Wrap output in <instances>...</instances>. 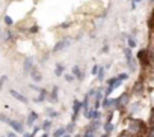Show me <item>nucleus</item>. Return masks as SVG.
Instances as JSON below:
<instances>
[{
    "mask_svg": "<svg viewBox=\"0 0 154 137\" xmlns=\"http://www.w3.org/2000/svg\"><path fill=\"white\" fill-rule=\"evenodd\" d=\"M128 131L134 136H143L146 128H145V124L143 121L140 119H130L128 121Z\"/></svg>",
    "mask_w": 154,
    "mask_h": 137,
    "instance_id": "1",
    "label": "nucleus"
},
{
    "mask_svg": "<svg viewBox=\"0 0 154 137\" xmlns=\"http://www.w3.org/2000/svg\"><path fill=\"white\" fill-rule=\"evenodd\" d=\"M136 57H137L139 63H140L143 68H145V66H151V51H149V48H140V50L137 51Z\"/></svg>",
    "mask_w": 154,
    "mask_h": 137,
    "instance_id": "2",
    "label": "nucleus"
},
{
    "mask_svg": "<svg viewBox=\"0 0 154 137\" xmlns=\"http://www.w3.org/2000/svg\"><path fill=\"white\" fill-rule=\"evenodd\" d=\"M112 101H113V103H112V107L116 109V110H121V109H124V107L128 104L130 95H128V92H124L122 95H119L116 100H112Z\"/></svg>",
    "mask_w": 154,
    "mask_h": 137,
    "instance_id": "3",
    "label": "nucleus"
},
{
    "mask_svg": "<svg viewBox=\"0 0 154 137\" xmlns=\"http://www.w3.org/2000/svg\"><path fill=\"white\" fill-rule=\"evenodd\" d=\"M124 56H125V62H127V66L130 68V71L134 73L136 71V63H134V59H133V54H131V48H124Z\"/></svg>",
    "mask_w": 154,
    "mask_h": 137,
    "instance_id": "4",
    "label": "nucleus"
},
{
    "mask_svg": "<svg viewBox=\"0 0 154 137\" xmlns=\"http://www.w3.org/2000/svg\"><path fill=\"white\" fill-rule=\"evenodd\" d=\"M69 45H71V41H69L68 38H62V39H59V41L54 44L53 51H54V53H57V51H63V50H66Z\"/></svg>",
    "mask_w": 154,
    "mask_h": 137,
    "instance_id": "5",
    "label": "nucleus"
},
{
    "mask_svg": "<svg viewBox=\"0 0 154 137\" xmlns=\"http://www.w3.org/2000/svg\"><path fill=\"white\" fill-rule=\"evenodd\" d=\"M6 124H8L9 127H12V130H14L15 133H21V134L24 133V127H23L21 122H18V121H15V119H8Z\"/></svg>",
    "mask_w": 154,
    "mask_h": 137,
    "instance_id": "6",
    "label": "nucleus"
},
{
    "mask_svg": "<svg viewBox=\"0 0 154 137\" xmlns=\"http://www.w3.org/2000/svg\"><path fill=\"white\" fill-rule=\"evenodd\" d=\"M33 62H35V60H33V57H32V56L26 57V60H24V63H23V73H24V76H29L30 70L35 66V63H33Z\"/></svg>",
    "mask_w": 154,
    "mask_h": 137,
    "instance_id": "7",
    "label": "nucleus"
},
{
    "mask_svg": "<svg viewBox=\"0 0 154 137\" xmlns=\"http://www.w3.org/2000/svg\"><path fill=\"white\" fill-rule=\"evenodd\" d=\"M82 112V104L79 100H74L72 101V118H71V122H75L77 119V115H79Z\"/></svg>",
    "mask_w": 154,
    "mask_h": 137,
    "instance_id": "8",
    "label": "nucleus"
},
{
    "mask_svg": "<svg viewBox=\"0 0 154 137\" xmlns=\"http://www.w3.org/2000/svg\"><path fill=\"white\" fill-rule=\"evenodd\" d=\"M29 76L32 77V80L35 82V83H39L41 80H42V76H41V73H39V70L36 66H33L32 70H30V73H29Z\"/></svg>",
    "mask_w": 154,
    "mask_h": 137,
    "instance_id": "9",
    "label": "nucleus"
},
{
    "mask_svg": "<svg viewBox=\"0 0 154 137\" xmlns=\"http://www.w3.org/2000/svg\"><path fill=\"white\" fill-rule=\"evenodd\" d=\"M71 74L74 76V79H79V80H83V79H85V76H83V71L80 70V66H79V65H74V66H72Z\"/></svg>",
    "mask_w": 154,
    "mask_h": 137,
    "instance_id": "10",
    "label": "nucleus"
},
{
    "mask_svg": "<svg viewBox=\"0 0 154 137\" xmlns=\"http://www.w3.org/2000/svg\"><path fill=\"white\" fill-rule=\"evenodd\" d=\"M9 94H11V95H12V97H14L17 101H21L23 104H27V103H29V100H27V98H26L23 94H20V92H17V91H14V89H12V91H9Z\"/></svg>",
    "mask_w": 154,
    "mask_h": 137,
    "instance_id": "11",
    "label": "nucleus"
},
{
    "mask_svg": "<svg viewBox=\"0 0 154 137\" xmlns=\"http://www.w3.org/2000/svg\"><path fill=\"white\" fill-rule=\"evenodd\" d=\"M38 92H39V95H38V97H36L33 101H35V103H42V101H45V100H47L48 92H47L44 88H39V91H38Z\"/></svg>",
    "mask_w": 154,
    "mask_h": 137,
    "instance_id": "12",
    "label": "nucleus"
},
{
    "mask_svg": "<svg viewBox=\"0 0 154 137\" xmlns=\"http://www.w3.org/2000/svg\"><path fill=\"white\" fill-rule=\"evenodd\" d=\"M38 119V113L36 112H30L29 113V116H27V121H26V125L27 127H32L33 124H35V121Z\"/></svg>",
    "mask_w": 154,
    "mask_h": 137,
    "instance_id": "13",
    "label": "nucleus"
},
{
    "mask_svg": "<svg viewBox=\"0 0 154 137\" xmlns=\"http://www.w3.org/2000/svg\"><path fill=\"white\" fill-rule=\"evenodd\" d=\"M47 97H48L50 103L56 104V103H57V86H53V89H51V94H50V95H47Z\"/></svg>",
    "mask_w": 154,
    "mask_h": 137,
    "instance_id": "14",
    "label": "nucleus"
},
{
    "mask_svg": "<svg viewBox=\"0 0 154 137\" xmlns=\"http://www.w3.org/2000/svg\"><path fill=\"white\" fill-rule=\"evenodd\" d=\"M63 70H65V66L62 65V63H56V66H54V76H62L63 74Z\"/></svg>",
    "mask_w": 154,
    "mask_h": 137,
    "instance_id": "15",
    "label": "nucleus"
},
{
    "mask_svg": "<svg viewBox=\"0 0 154 137\" xmlns=\"http://www.w3.org/2000/svg\"><path fill=\"white\" fill-rule=\"evenodd\" d=\"M104 74H106V70H104L103 66H100L98 71H97V80H98V82H103V80H104Z\"/></svg>",
    "mask_w": 154,
    "mask_h": 137,
    "instance_id": "16",
    "label": "nucleus"
},
{
    "mask_svg": "<svg viewBox=\"0 0 154 137\" xmlns=\"http://www.w3.org/2000/svg\"><path fill=\"white\" fill-rule=\"evenodd\" d=\"M136 44H137V42H136L134 36H133V35H130V36L127 38V45H128V48H131V50H133V48L136 47Z\"/></svg>",
    "mask_w": 154,
    "mask_h": 137,
    "instance_id": "17",
    "label": "nucleus"
},
{
    "mask_svg": "<svg viewBox=\"0 0 154 137\" xmlns=\"http://www.w3.org/2000/svg\"><path fill=\"white\" fill-rule=\"evenodd\" d=\"M103 128H104V131H106L107 134H110V133L113 131V125H112V122H110V121H106V122H104V125H103Z\"/></svg>",
    "mask_w": 154,
    "mask_h": 137,
    "instance_id": "18",
    "label": "nucleus"
},
{
    "mask_svg": "<svg viewBox=\"0 0 154 137\" xmlns=\"http://www.w3.org/2000/svg\"><path fill=\"white\" fill-rule=\"evenodd\" d=\"M65 133H66V130H65L63 127H60V128L54 130V133H53V137H62Z\"/></svg>",
    "mask_w": 154,
    "mask_h": 137,
    "instance_id": "19",
    "label": "nucleus"
},
{
    "mask_svg": "<svg viewBox=\"0 0 154 137\" xmlns=\"http://www.w3.org/2000/svg\"><path fill=\"white\" fill-rule=\"evenodd\" d=\"M51 124H53V122H51L50 119H47V121H44V124H42V127H41V128H42L44 131H48V130H50V127H51Z\"/></svg>",
    "mask_w": 154,
    "mask_h": 137,
    "instance_id": "20",
    "label": "nucleus"
},
{
    "mask_svg": "<svg viewBox=\"0 0 154 137\" xmlns=\"http://www.w3.org/2000/svg\"><path fill=\"white\" fill-rule=\"evenodd\" d=\"M45 112H47V115L50 116V118H56L57 116V112H54L51 107H48V109H45Z\"/></svg>",
    "mask_w": 154,
    "mask_h": 137,
    "instance_id": "21",
    "label": "nucleus"
},
{
    "mask_svg": "<svg viewBox=\"0 0 154 137\" xmlns=\"http://www.w3.org/2000/svg\"><path fill=\"white\" fill-rule=\"evenodd\" d=\"M5 24H6L8 27H11V26H14V20H12L9 15H6V17H5Z\"/></svg>",
    "mask_w": 154,
    "mask_h": 137,
    "instance_id": "22",
    "label": "nucleus"
},
{
    "mask_svg": "<svg viewBox=\"0 0 154 137\" xmlns=\"http://www.w3.org/2000/svg\"><path fill=\"white\" fill-rule=\"evenodd\" d=\"M116 79H118V80H121V82H124V80H127V79H128V74H127V73H121V74H118V76H116Z\"/></svg>",
    "mask_w": 154,
    "mask_h": 137,
    "instance_id": "23",
    "label": "nucleus"
},
{
    "mask_svg": "<svg viewBox=\"0 0 154 137\" xmlns=\"http://www.w3.org/2000/svg\"><path fill=\"white\" fill-rule=\"evenodd\" d=\"M95 134H97V133H94V131H88V130H85V133L82 134V137H95Z\"/></svg>",
    "mask_w": 154,
    "mask_h": 137,
    "instance_id": "24",
    "label": "nucleus"
},
{
    "mask_svg": "<svg viewBox=\"0 0 154 137\" xmlns=\"http://www.w3.org/2000/svg\"><path fill=\"white\" fill-rule=\"evenodd\" d=\"M29 32H30V33H38V32H39V27H38L36 24H32V26L29 27Z\"/></svg>",
    "mask_w": 154,
    "mask_h": 137,
    "instance_id": "25",
    "label": "nucleus"
},
{
    "mask_svg": "<svg viewBox=\"0 0 154 137\" xmlns=\"http://www.w3.org/2000/svg\"><path fill=\"white\" fill-rule=\"evenodd\" d=\"M6 80H8V76H2V77H0V91L3 89V85L6 83Z\"/></svg>",
    "mask_w": 154,
    "mask_h": 137,
    "instance_id": "26",
    "label": "nucleus"
},
{
    "mask_svg": "<svg viewBox=\"0 0 154 137\" xmlns=\"http://www.w3.org/2000/svg\"><path fill=\"white\" fill-rule=\"evenodd\" d=\"M140 106V103H134V104H131V107H130V113H134V112H137V107Z\"/></svg>",
    "mask_w": 154,
    "mask_h": 137,
    "instance_id": "27",
    "label": "nucleus"
},
{
    "mask_svg": "<svg viewBox=\"0 0 154 137\" xmlns=\"http://www.w3.org/2000/svg\"><path fill=\"white\" fill-rule=\"evenodd\" d=\"M118 137H133V134H130V133H127V131H122V133L118 134Z\"/></svg>",
    "mask_w": 154,
    "mask_h": 137,
    "instance_id": "28",
    "label": "nucleus"
},
{
    "mask_svg": "<svg viewBox=\"0 0 154 137\" xmlns=\"http://www.w3.org/2000/svg\"><path fill=\"white\" fill-rule=\"evenodd\" d=\"M148 29L149 30L152 29V14H149V17H148Z\"/></svg>",
    "mask_w": 154,
    "mask_h": 137,
    "instance_id": "29",
    "label": "nucleus"
},
{
    "mask_svg": "<svg viewBox=\"0 0 154 137\" xmlns=\"http://www.w3.org/2000/svg\"><path fill=\"white\" fill-rule=\"evenodd\" d=\"M69 26H71V21H65V23H62L59 27H60V29H68Z\"/></svg>",
    "mask_w": 154,
    "mask_h": 137,
    "instance_id": "30",
    "label": "nucleus"
},
{
    "mask_svg": "<svg viewBox=\"0 0 154 137\" xmlns=\"http://www.w3.org/2000/svg\"><path fill=\"white\" fill-rule=\"evenodd\" d=\"M107 51H109V44H107V41H104V45L101 48V53H107Z\"/></svg>",
    "mask_w": 154,
    "mask_h": 137,
    "instance_id": "31",
    "label": "nucleus"
},
{
    "mask_svg": "<svg viewBox=\"0 0 154 137\" xmlns=\"http://www.w3.org/2000/svg\"><path fill=\"white\" fill-rule=\"evenodd\" d=\"M98 68H100L98 65H94V66H92V70H91V74H92V76H97V71H98Z\"/></svg>",
    "mask_w": 154,
    "mask_h": 137,
    "instance_id": "32",
    "label": "nucleus"
},
{
    "mask_svg": "<svg viewBox=\"0 0 154 137\" xmlns=\"http://www.w3.org/2000/svg\"><path fill=\"white\" fill-rule=\"evenodd\" d=\"M95 92H97V89H94V88H92V89H89V92H88V94H86V95H88V97H89V98H92V97H94V95H95Z\"/></svg>",
    "mask_w": 154,
    "mask_h": 137,
    "instance_id": "33",
    "label": "nucleus"
},
{
    "mask_svg": "<svg viewBox=\"0 0 154 137\" xmlns=\"http://www.w3.org/2000/svg\"><path fill=\"white\" fill-rule=\"evenodd\" d=\"M65 80L66 82H72L74 80V76L72 74H65Z\"/></svg>",
    "mask_w": 154,
    "mask_h": 137,
    "instance_id": "34",
    "label": "nucleus"
},
{
    "mask_svg": "<svg viewBox=\"0 0 154 137\" xmlns=\"http://www.w3.org/2000/svg\"><path fill=\"white\" fill-rule=\"evenodd\" d=\"M65 130H66V131H72V130H74V122H71V124H69V125H68Z\"/></svg>",
    "mask_w": 154,
    "mask_h": 137,
    "instance_id": "35",
    "label": "nucleus"
},
{
    "mask_svg": "<svg viewBox=\"0 0 154 137\" xmlns=\"http://www.w3.org/2000/svg\"><path fill=\"white\" fill-rule=\"evenodd\" d=\"M0 121H2V122H5L6 124V121H8V118L3 115V113H0Z\"/></svg>",
    "mask_w": 154,
    "mask_h": 137,
    "instance_id": "36",
    "label": "nucleus"
},
{
    "mask_svg": "<svg viewBox=\"0 0 154 137\" xmlns=\"http://www.w3.org/2000/svg\"><path fill=\"white\" fill-rule=\"evenodd\" d=\"M6 137H17V133H15V131H11V133L6 134Z\"/></svg>",
    "mask_w": 154,
    "mask_h": 137,
    "instance_id": "37",
    "label": "nucleus"
},
{
    "mask_svg": "<svg viewBox=\"0 0 154 137\" xmlns=\"http://www.w3.org/2000/svg\"><path fill=\"white\" fill-rule=\"evenodd\" d=\"M23 137H35L32 133H23Z\"/></svg>",
    "mask_w": 154,
    "mask_h": 137,
    "instance_id": "38",
    "label": "nucleus"
},
{
    "mask_svg": "<svg viewBox=\"0 0 154 137\" xmlns=\"http://www.w3.org/2000/svg\"><path fill=\"white\" fill-rule=\"evenodd\" d=\"M39 130H41V128H39V127H35V128H33V131H32V134H33V136H35V134H36V133H38V131H39Z\"/></svg>",
    "mask_w": 154,
    "mask_h": 137,
    "instance_id": "39",
    "label": "nucleus"
},
{
    "mask_svg": "<svg viewBox=\"0 0 154 137\" xmlns=\"http://www.w3.org/2000/svg\"><path fill=\"white\" fill-rule=\"evenodd\" d=\"M131 2H133L134 5H137V3H140V2H142V0H131Z\"/></svg>",
    "mask_w": 154,
    "mask_h": 137,
    "instance_id": "40",
    "label": "nucleus"
},
{
    "mask_svg": "<svg viewBox=\"0 0 154 137\" xmlns=\"http://www.w3.org/2000/svg\"><path fill=\"white\" fill-rule=\"evenodd\" d=\"M101 137H110V134H107V133H104V134H103Z\"/></svg>",
    "mask_w": 154,
    "mask_h": 137,
    "instance_id": "41",
    "label": "nucleus"
},
{
    "mask_svg": "<svg viewBox=\"0 0 154 137\" xmlns=\"http://www.w3.org/2000/svg\"><path fill=\"white\" fill-rule=\"evenodd\" d=\"M42 137H48V133H47V131H45V133H44V134H42Z\"/></svg>",
    "mask_w": 154,
    "mask_h": 137,
    "instance_id": "42",
    "label": "nucleus"
},
{
    "mask_svg": "<svg viewBox=\"0 0 154 137\" xmlns=\"http://www.w3.org/2000/svg\"><path fill=\"white\" fill-rule=\"evenodd\" d=\"M62 137H71V134H66V133H65V134H63Z\"/></svg>",
    "mask_w": 154,
    "mask_h": 137,
    "instance_id": "43",
    "label": "nucleus"
},
{
    "mask_svg": "<svg viewBox=\"0 0 154 137\" xmlns=\"http://www.w3.org/2000/svg\"><path fill=\"white\" fill-rule=\"evenodd\" d=\"M148 2H149V3H152V0H148Z\"/></svg>",
    "mask_w": 154,
    "mask_h": 137,
    "instance_id": "44",
    "label": "nucleus"
},
{
    "mask_svg": "<svg viewBox=\"0 0 154 137\" xmlns=\"http://www.w3.org/2000/svg\"><path fill=\"white\" fill-rule=\"evenodd\" d=\"M0 33H2V27H0Z\"/></svg>",
    "mask_w": 154,
    "mask_h": 137,
    "instance_id": "45",
    "label": "nucleus"
}]
</instances>
